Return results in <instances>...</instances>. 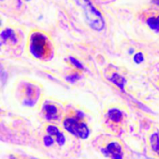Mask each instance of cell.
Masks as SVG:
<instances>
[{"label": "cell", "instance_id": "obj_17", "mask_svg": "<svg viewBox=\"0 0 159 159\" xmlns=\"http://www.w3.org/2000/svg\"><path fill=\"white\" fill-rule=\"evenodd\" d=\"M43 143H44L45 146L50 147V146L54 144V140H53V138L51 137L45 136L44 138H43Z\"/></svg>", "mask_w": 159, "mask_h": 159}, {"label": "cell", "instance_id": "obj_8", "mask_svg": "<svg viewBox=\"0 0 159 159\" xmlns=\"http://www.w3.org/2000/svg\"><path fill=\"white\" fill-rule=\"evenodd\" d=\"M146 23L151 30L155 32H159V14L148 17Z\"/></svg>", "mask_w": 159, "mask_h": 159}, {"label": "cell", "instance_id": "obj_15", "mask_svg": "<svg viewBox=\"0 0 159 159\" xmlns=\"http://www.w3.org/2000/svg\"><path fill=\"white\" fill-rule=\"evenodd\" d=\"M79 79H80V75L79 74H77V73H75V74H72L71 75L68 76L66 79L68 82H71V83H74L76 81L79 80Z\"/></svg>", "mask_w": 159, "mask_h": 159}, {"label": "cell", "instance_id": "obj_4", "mask_svg": "<svg viewBox=\"0 0 159 159\" xmlns=\"http://www.w3.org/2000/svg\"><path fill=\"white\" fill-rule=\"evenodd\" d=\"M107 157L112 158H122L123 152L120 144L117 142H112L107 146L105 150L102 151Z\"/></svg>", "mask_w": 159, "mask_h": 159}, {"label": "cell", "instance_id": "obj_1", "mask_svg": "<svg viewBox=\"0 0 159 159\" xmlns=\"http://www.w3.org/2000/svg\"><path fill=\"white\" fill-rule=\"evenodd\" d=\"M29 48L31 54L38 59H48L51 52V46L50 40L42 33L35 31L30 37Z\"/></svg>", "mask_w": 159, "mask_h": 159}, {"label": "cell", "instance_id": "obj_12", "mask_svg": "<svg viewBox=\"0 0 159 159\" xmlns=\"http://www.w3.org/2000/svg\"><path fill=\"white\" fill-rule=\"evenodd\" d=\"M55 137H56V141H57V143L59 144V145L62 146L64 144H65V136H64L63 134L61 133V132H59V133L57 134Z\"/></svg>", "mask_w": 159, "mask_h": 159}, {"label": "cell", "instance_id": "obj_11", "mask_svg": "<svg viewBox=\"0 0 159 159\" xmlns=\"http://www.w3.org/2000/svg\"><path fill=\"white\" fill-rule=\"evenodd\" d=\"M151 146L154 152H156L159 155V135L157 133H155L152 135L150 139Z\"/></svg>", "mask_w": 159, "mask_h": 159}, {"label": "cell", "instance_id": "obj_10", "mask_svg": "<svg viewBox=\"0 0 159 159\" xmlns=\"http://www.w3.org/2000/svg\"><path fill=\"white\" fill-rule=\"evenodd\" d=\"M26 97H27V100L30 102H35L36 100V95H37V91L34 85H26Z\"/></svg>", "mask_w": 159, "mask_h": 159}, {"label": "cell", "instance_id": "obj_3", "mask_svg": "<svg viewBox=\"0 0 159 159\" xmlns=\"http://www.w3.org/2000/svg\"><path fill=\"white\" fill-rule=\"evenodd\" d=\"M82 6L85 9L87 21L93 29L100 31L105 27V22L100 12L88 0H83Z\"/></svg>", "mask_w": 159, "mask_h": 159}, {"label": "cell", "instance_id": "obj_2", "mask_svg": "<svg viewBox=\"0 0 159 159\" xmlns=\"http://www.w3.org/2000/svg\"><path fill=\"white\" fill-rule=\"evenodd\" d=\"M64 127L68 132L82 139H86L89 134L86 124L81 120V116L68 117L64 120Z\"/></svg>", "mask_w": 159, "mask_h": 159}, {"label": "cell", "instance_id": "obj_18", "mask_svg": "<svg viewBox=\"0 0 159 159\" xmlns=\"http://www.w3.org/2000/svg\"><path fill=\"white\" fill-rule=\"evenodd\" d=\"M157 2L159 3V0H157Z\"/></svg>", "mask_w": 159, "mask_h": 159}, {"label": "cell", "instance_id": "obj_6", "mask_svg": "<svg viewBox=\"0 0 159 159\" xmlns=\"http://www.w3.org/2000/svg\"><path fill=\"white\" fill-rule=\"evenodd\" d=\"M1 37L3 41H9L12 44H15L18 42V38H17L16 35L13 32V30H12L9 28H7V29L2 31Z\"/></svg>", "mask_w": 159, "mask_h": 159}, {"label": "cell", "instance_id": "obj_5", "mask_svg": "<svg viewBox=\"0 0 159 159\" xmlns=\"http://www.w3.org/2000/svg\"><path fill=\"white\" fill-rule=\"evenodd\" d=\"M43 111L45 117L48 120H56L58 118V110L53 104H45L43 107Z\"/></svg>", "mask_w": 159, "mask_h": 159}, {"label": "cell", "instance_id": "obj_14", "mask_svg": "<svg viewBox=\"0 0 159 159\" xmlns=\"http://www.w3.org/2000/svg\"><path fill=\"white\" fill-rule=\"evenodd\" d=\"M70 61H71V63L74 66H75L76 68H78L79 69H81V70H83L84 69V67L83 65L81 64V62L79 61H78L77 59L74 58V57H70Z\"/></svg>", "mask_w": 159, "mask_h": 159}, {"label": "cell", "instance_id": "obj_7", "mask_svg": "<svg viewBox=\"0 0 159 159\" xmlns=\"http://www.w3.org/2000/svg\"><path fill=\"white\" fill-rule=\"evenodd\" d=\"M108 117L112 122L120 123L123 120V113L118 109L113 108L108 112Z\"/></svg>", "mask_w": 159, "mask_h": 159}, {"label": "cell", "instance_id": "obj_9", "mask_svg": "<svg viewBox=\"0 0 159 159\" xmlns=\"http://www.w3.org/2000/svg\"><path fill=\"white\" fill-rule=\"evenodd\" d=\"M110 82H113V84L116 85V86L119 87L122 92H124V85H125L126 80L124 79V77L120 75L117 73H113V75H112L111 79H110Z\"/></svg>", "mask_w": 159, "mask_h": 159}, {"label": "cell", "instance_id": "obj_16", "mask_svg": "<svg viewBox=\"0 0 159 159\" xmlns=\"http://www.w3.org/2000/svg\"><path fill=\"white\" fill-rule=\"evenodd\" d=\"M134 62L137 64H141V62L144 61V55L141 52H138L135 54L134 57Z\"/></svg>", "mask_w": 159, "mask_h": 159}, {"label": "cell", "instance_id": "obj_13", "mask_svg": "<svg viewBox=\"0 0 159 159\" xmlns=\"http://www.w3.org/2000/svg\"><path fill=\"white\" fill-rule=\"evenodd\" d=\"M47 132H48L49 134L56 136L60 131H59L58 129L56 127H54V126H48V128H47Z\"/></svg>", "mask_w": 159, "mask_h": 159}]
</instances>
